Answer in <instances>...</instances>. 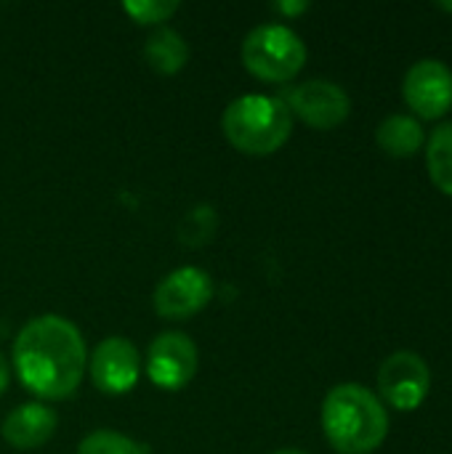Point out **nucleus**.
I'll list each match as a JSON object with an SVG mask.
<instances>
[{
	"label": "nucleus",
	"instance_id": "1",
	"mask_svg": "<svg viewBox=\"0 0 452 454\" xmlns=\"http://www.w3.org/2000/svg\"><path fill=\"white\" fill-rule=\"evenodd\" d=\"M13 367L21 386L35 396L48 402L72 396L88 370L80 330L59 314L29 319L16 335Z\"/></svg>",
	"mask_w": 452,
	"mask_h": 454
},
{
	"label": "nucleus",
	"instance_id": "14",
	"mask_svg": "<svg viewBox=\"0 0 452 454\" xmlns=\"http://www.w3.org/2000/svg\"><path fill=\"white\" fill-rule=\"evenodd\" d=\"M426 168L432 176V184L452 197V122L440 125L426 144Z\"/></svg>",
	"mask_w": 452,
	"mask_h": 454
},
{
	"label": "nucleus",
	"instance_id": "4",
	"mask_svg": "<svg viewBox=\"0 0 452 454\" xmlns=\"http://www.w3.org/2000/svg\"><path fill=\"white\" fill-rule=\"evenodd\" d=\"M245 69L266 82H288L306 64L304 40L285 24H261L242 43Z\"/></svg>",
	"mask_w": 452,
	"mask_h": 454
},
{
	"label": "nucleus",
	"instance_id": "9",
	"mask_svg": "<svg viewBox=\"0 0 452 454\" xmlns=\"http://www.w3.org/2000/svg\"><path fill=\"white\" fill-rule=\"evenodd\" d=\"M408 106L421 120H440L452 109V69L440 59L416 61L402 82Z\"/></svg>",
	"mask_w": 452,
	"mask_h": 454
},
{
	"label": "nucleus",
	"instance_id": "10",
	"mask_svg": "<svg viewBox=\"0 0 452 454\" xmlns=\"http://www.w3.org/2000/svg\"><path fill=\"white\" fill-rule=\"evenodd\" d=\"M88 372H91L93 386L101 394H112V396L128 394L139 383V375H141L139 348L128 338H120V335L104 338L91 354Z\"/></svg>",
	"mask_w": 452,
	"mask_h": 454
},
{
	"label": "nucleus",
	"instance_id": "15",
	"mask_svg": "<svg viewBox=\"0 0 452 454\" xmlns=\"http://www.w3.org/2000/svg\"><path fill=\"white\" fill-rule=\"evenodd\" d=\"M77 454H149V447L117 431H93L80 442Z\"/></svg>",
	"mask_w": 452,
	"mask_h": 454
},
{
	"label": "nucleus",
	"instance_id": "2",
	"mask_svg": "<svg viewBox=\"0 0 452 454\" xmlns=\"http://www.w3.org/2000/svg\"><path fill=\"white\" fill-rule=\"evenodd\" d=\"M322 431L336 452L370 454L389 434V415L370 388L341 383L322 402Z\"/></svg>",
	"mask_w": 452,
	"mask_h": 454
},
{
	"label": "nucleus",
	"instance_id": "5",
	"mask_svg": "<svg viewBox=\"0 0 452 454\" xmlns=\"http://www.w3.org/2000/svg\"><path fill=\"white\" fill-rule=\"evenodd\" d=\"M432 388V372L424 356L413 351H394L384 359L378 370V391L386 404H392L397 412H413L418 410Z\"/></svg>",
	"mask_w": 452,
	"mask_h": 454
},
{
	"label": "nucleus",
	"instance_id": "6",
	"mask_svg": "<svg viewBox=\"0 0 452 454\" xmlns=\"http://www.w3.org/2000/svg\"><path fill=\"white\" fill-rule=\"evenodd\" d=\"M213 298V279L205 269L181 266L170 271L155 290V311L170 322H186L200 314Z\"/></svg>",
	"mask_w": 452,
	"mask_h": 454
},
{
	"label": "nucleus",
	"instance_id": "7",
	"mask_svg": "<svg viewBox=\"0 0 452 454\" xmlns=\"http://www.w3.org/2000/svg\"><path fill=\"white\" fill-rule=\"evenodd\" d=\"M282 101L290 109V114L301 117L309 128H317V130L338 128L352 112L349 93L338 82H330V80H306L290 88Z\"/></svg>",
	"mask_w": 452,
	"mask_h": 454
},
{
	"label": "nucleus",
	"instance_id": "18",
	"mask_svg": "<svg viewBox=\"0 0 452 454\" xmlns=\"http://www.w3.org/2000/svg\"><path fill=\"white\" fill-rule=\"evenodd\" d=\"M306 8H309V3H301V0H296V3H274V11H280V13H285V16L304 13Z\"/></svg>",
	"mask_w": 452,
	"mask_h": 454
},
{
	"label": "nucleus",
	"instance_id": "17",
	"mask_svg": "<svg viewBox=\"0 0 452 454\" xmlns=\"http://www.w3.org/2000/svg\"><path fill=\"white\" fill-rule=\"evenodd\" d=\"M123 11L139 24H160L178 11V3L176 0L173 3L170 0H133V3H125Z\"/></svg>",
	"mask_w": 452,
	"mask_h": 454
},
{
	"label": "nucleus",
	"instance_id": "3",
	"mask_svg": "<svg viewBox=\"0 0 452 454\" xmlns=\"http://www.w3.org/2000/svg\"><path fill=\"white\" fill-rule=\"evenodd\" d=\"M224 136L229 144L253 157L280 152L293 133V114L280 96H240L224 109Z\"/></svg>",
	"mask_w": 452,
	"mask_h": 454
},
{
	"label": "nucleus",
	"instance_id": "19",
	"mask_svg": "<svg viewBox=\"0 0 452 454\" xmlns=\"http://www.w3.org/2000/svg\"><path fill=\"white\" fill-rule=\"evenodd\" d=\"M8 380H11V370H8V359L0 354V396L5 394L8 388Z\"/></svg>",
	"mask_w": 452,
	"mask_h": 454
},
{
	"label": "nucleus",
	"instance_id": "16",
	"mask_svg": "<svg viewBox=\"0 0 452 454\" xmlns=\"http://www.w3.org/2000/svg\"><path fill=\"white\" fill-rule=\"evenodd\" d=\"M216 223H218L216 210L208 207V205H197V207H192L181 218V223H178V239L184 245H189V247H200V245H205V242L213 239Z\"/></svg>",
	"mask_w": 452,
	"mask_h": 454
},
{
	"label": "nucleus",
	"instance_id": "21",
	"mask_svg": "<svg viewBox=\"0 0 452 454\" xmlns=\"http://www.w3.org/2000/svg\"><path fill=\"white\" fill-rule=\"evenodd\" d=\"M274 454H306V452H301V450H280V452H274Z\"/></svg>",
	"mask_w": 452,
	"mask_h": 454
},
{
	"label": "nucleus",
	"instance_id": "8",
	"mask_svg": "<svg viewBox=\"0 0 452 454\" xmlns=\"http://www.w3.org/2000/svg\"><path fill=\"white\" fill-rule=\"evenodd\" d=\"M197 346L186 333H163L147 354V375L163 391H181L197 375Z\"/></svg>",
	"mask_w": 452,
	"mask_h": 454
},
{
	"label": "nucleus",
	"instance_id": "13",
	"mask_svg": "<svg viewBox=\"0 0 452 454\" xmlns=\"http://www.w3.org/2000/svg\"><path fill=\"white\" fill-rule=\"evenodd\" d=\"M144 59H147V64L155 72H160V74H176L189 61V45H186V40L176 29L160 27V29H155L147 37V43H144Z\"/></svg>",
	"mask_w": 452,
	"mask_h": 454
},
{
	"label": "nucleus",
	"instance_id": "12",
	"mask_svg": "<svg viewBox=\"0 0 452 454\" xmlns=\"http://www.w3.org/2000/svg\"><path fill=\"white\" fill-rule=\"evenodd\" d=\"M376 141L378 146L389 154V157H397V160H405V157H413L418 154V149H424V128L416 117L410 114H392L386 117L378 130H376Z\"/></svg>",
	"mask_w": 452,
	"mask_h": 454
},
{
	"label": "nucleus",
	"instance_id": "20",
	"mask_svg": "<svg viewBox=\"0 0 452 454\" xmlns=\"http://www.w3.org/2000/svg\"><path fill=\"white\" fill-rule=\"evenodd\" d=\"M437 8H442V11H448V13H452V0H445V3H437Z\"/></svg>",
	"mask_w": 452,
	"mask_h": 454
},
{
	"label": "nucleus",
	"instance_id": "11",
	"mask_svg": "<svg viewBox=\"0 0 452 454\" xmlns=\"http://www.w3.org/2000/svg\"><path fill=\"white\" fill-rule=\"evenodd\" d=\"M59 418L48 404L29 402L8 412V418L0 426V436L13 447V450H37L51 436L56 434Z\"/></svg>",
	"mask_w": 452,
	"mask_h": 454
}]
</instances>
